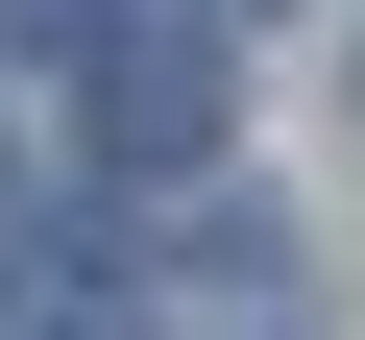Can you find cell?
Listing matches in <instances>:
<instances>
[{
    "mask_svg": "<svg viewBox=\"0 0 365 340\" xmlns=\"http://www.w3.org/2000/svg\"><path fill=\"white\" fill-rule=\"evenodd\" d=\"M98 340H317V267L268 195H170V219H98Z\"/></svg>",
    "mask_w": 365,
    "mask_h": 340,
    "instance_id": "6da1fadb",
    "label": "cell"
},
{
    "mask_svg": "<svg viewBox=\"0 0 365 340\" xmlns=\"http://www.w3.org/2000/svg\"><path fill=\"white\" fill-rule=\"evenodd\" d=\"M146 0H0V49H122Z\"/></svg>",
    "mask_w": 365,
    "mask_h": 340,
    "instance_id": "3957f363",
    "label": "cell"
},
{
    "mask_svg": "<svg viewBox=\"0 0 365 340\" xmlns=\"http://www.w3.org/2000/svg\"><path fill=\"white\" fill-rule=\"evenodd\" d=\"M220 122H244V49H220V25H170V0H146V25L98 49V170H146V195H170V170H195Z\"/></svg>",
    "mask_w": 365,
    "mask_h": 340,
    "instance_id": "7a4b0ae2",
    "label": "cell"
},
{
    "mask_svg": "<svg viewBox=\"0 0 365 340\" xmlns=\"http://www.w3.org/2000/svg\"><path fill=\"white\" fill-rule=\"evenodd\" d=\"M170 25H220V49H244V25H268V0H170Z\"/></svg>",
    "mask_w": 365,
    "mask_h": 340,
    "instance_id": "277c9868",
    "label": "cell"
}]
</instances>
